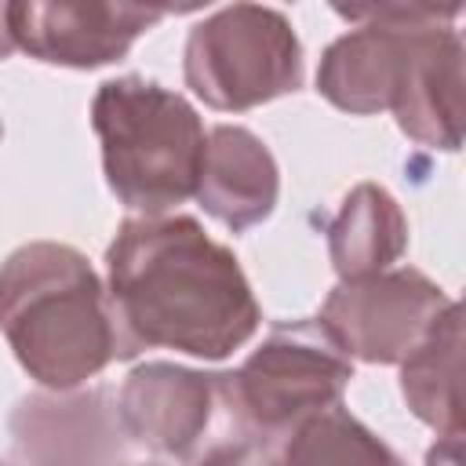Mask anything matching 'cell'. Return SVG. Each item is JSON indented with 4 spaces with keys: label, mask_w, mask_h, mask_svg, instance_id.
Wrapping results in <instances>:
<instances>
[{
    "label": "cell",
    "mask_w": 466,
    "mask_h": 466,
    "mask_svg": "<svg viewBox=\"0 0 466 466\" xmlns=\"http://www.w3.org/2000/svg\"><path fill=\"white\" fill-rule=\"evenodd\" d=\"M0 331L25 375L55 393L138 353L87 255L58 240L22 244L0 262Z\"/></svg>",
    "instance_id": "7a4b0ae2"
},
{
    "label": "cell",
    "mask_w": 466,
    "mask_h": 466,
    "mask_svg": "<svg viewBox=\"0 0 466 466\" xmlns=\"http://www.w3.org/2000/svg\"><path fill=\"white\" fill-rule=\"evenodd\" d=\"M91 127L102 142L106 182L127 211L157 218L197 193L208 131L178 91L138 73L102 80Z\"/></svg>",
    "instance_id": "3957f363"
},
{
    "label": "cell",
    "mask_w": 466,
    "mask_h": 466,
    "mask_svg": "<svg viewBox=\"0 0 466 466\" xmlns=\"http://www.w3.org/2000/svg\"><path fill=\"white\" fill-rule=\"evenodd\" d=\"M408 251V218L390 189L357 182L328 222V255L339 280H364L393 269Z\"/></svg>",
    "instance_id": "4fadbf2b"
},
{
    "label": "cell",
    "mask_w": 466,
    "mask_h": 466,
    "mask_svg": "<svg viewBox=\"0 0 466 466\" xmlns=\"http://www.w3.org/2000/svg\"><path fill=\"white\" fill-rule=\"evenodd\" d=\"M0 138H4V120H0Z\"/></svg>",
    "instance_id": "ffe728a7"
},
{
    "label": "cell",
    "mask_w": 466,
    "mask_h": 466,
    "mask_svg": "<svg viewBox=\"0 0 466 466\" xmlns=\"http://www.w3.org/2000/svg\"><path fill=\"white\" fill-rule=\"evenodd\" d=\"M335 15L357 22V29L335 36L317 66V91L342 113L375 116L386 113L397 98L411 36L430 22H451L459 7H426V4H368V7H335Z\"/></svg>",
    "instance_id": "8992f818"
},
{
    "label": "cell",
    "mask_w": 466,
    "mask_h": 466,
    "mask_svg": "<svg viewBox=\"0 0 466 466\" xmlns=\"http://www.w3.org/2000/svg\"><path fill=\"white\" fill-rule=\"evenodd\" d=\"M350 379L353 357L320 317L273 324L237 371H222L226 400L237 419L277 444L306 419L342 404Z\"/></svg>",
    "instance_id": "277c9868"
},
{
    "label": "cell",
    "mask_w": 466,
    "mask_h": 466,
    "mask_svg": "<svg viewBox=\"0 0 466 466\" xmlns=\"http://www.w3.org/2000/svg\"><path fill=\"white\" fill-rule=\"evenodd\" d=\"M186 87L211 109L244 113L302 87V44L284 11L229 4L189 29Z\"/></svg>",
    "instance_id": "5b68a950"
},
{
    "label": "cell",
    "mask_w": 466,
    "mask_h": 466,
    "mask_svg": "<svg viewBox=\"0 0 466 466\" xmlns=\"http://www.w3.org/2000/svg\"><path fill=\"white\" fill-rule=\"evenodd\" d=\"M390 113L397 127L426 149L455 153L462 146V36L451 22L415 29Z\"/></svg>",
    "instance_id": "8fae6325"
},
{
    "label": "cell",
    "mask_w": 466,
    "mask_h": 466,
    "mask_svg": "<svg viewBox=\"0 0 466 466\" xmlns=\"http://www.w3.org/2000/svg\"><path fill=\"white\" fill-rule=\"evenodd\" d=\"M116 411L127 441L175 462H193L204 444L226 426L229 400L222 371L146 360L124 379Z\"/></svg>",
    "instance_id": "ba28073f"
},
{
    "label": "cell",
    "mask_w": 466,
    "mask_h": 466,
    "mask_svg": "<svg viewBox=\"0 0 466 466\" xmlns=\"http://www.w3.org/2000/svg\"><path fill=\"white\" fill-rule=\"evenodd\" d=\"M15 459L22 466H120L127 433L106 386L29 393L11 411Z\"/></svg>",
    "instance_id": "30bf717a"
},
{
    "label": "cell",
    "mask_w": 466,
    "mask_h": 466,
    "mask_svg": "<svg viewBox=\"0 0 466 466\" xmlns=\"http://www.w3.org/2000/svg\"><path fill=\"white\" fill-rule=\"evenodd\" d=\"M193 466H280V444L251 433L229 408L226 426L204 444Z\"/></svg>",
    "instance_id": "2e32d148"
},
{
    "label": "cell",
    "mask_w": 466,
    "mask_h": 466,
    "mask_svg": "<svg viewBox=\"0 0 466 466\" xmlns=\"http://www.w3.org/2000/svg\"><path fill=\"white\" fill-rule=\"evenodd\" d=\"M280 466H404V459L357 415L335 404L284 437Z\"/></svg>",
    "instance_id": "9a60e30c"
},
{
    "label": "cell",
    "mask_w": 466,
    "mask_h": 466,
    "mask_svg": "<svg viewBox=\"0 0 466 466\" xmlns=\"http://www.w3.org/2000/svg\"><path fill=\"white\" fill-rule=\"evenodd\" d=\"M0 466H4V462H0Z\"/></svg>",
    "instance_id": "44dd1931"
},
{
    "label": "cell",
    "mask_w": 466,
    "mask_h": 466,
    "mask_svg": "<svg viewBox=\"0 0 466 466\" xmlns=\"http://www.w3.org/2000/svg\"><path fill=\"white\" fill-rule=\"evenodd\" d=\"M106 280L138 353L167 346L200 360H222L262 324L237 255L208 237L193 215L124 218L106 248Z\"/></svg>",
    "instance_id": "6da1fadb"
},
{
    "label": "cell",
    "mask_w": 466,
    "mask_h": 466,
    "mask_svg": "<svg viewBox=\"0 0 466 466\" xmlns=\"http://www.w3.org/2000/svg\"><path fill=\"white\" fill-rule=\"evenodd\" d=\"M127 466H164V462H127Z\"/></svg>",
    "instance_id": "d6986e66"
},
{
    "label": "cell",
    "mask_w": 466,
    "mask_h": 466,
    "mask_svg": "<svg viewBox=\"0 0 466 466\" xmlns=\"http://www.w3.org/2000/svg\"><path fill=\"white\" fill-rule=\"evenodd\" d=\"M11 51H15V44H11V33H7V18H4V4H0V62H4Z\"/></svg>",
    "instance_id": "ac0fdd59"
},
{
    "label": "cell",
    "mask_w": 466,
    "mask_h": 466,
    "mask_svg": "<svg viewBox=\"0 0 466 466\" xmlns=\"http://www.w3.org/2000/svg\"><path fill=\"white\" fill-rule=\"evenodd\" d=\"M451 302L426 273L397 266L364 280H339L320 306V320L350 357L400 364Z\"/></svg>",
    "instance_id": "52a82bcc"
},
{
    "label": "cell",
    "mask_w": 466,
    "mask_h": 466,
    "mask_svg": "<svg viewBox=\"0 0 466 466\" xmlns=\"http://www.w3.org/2000/svg\"><path fill=\"white\" fill-rule=\"evenodd\" d=\"M193 197L229 233L266 222L280 197V171L269 146L240 124H215Z\"/></svg>",
    "instance_id": "7c38bea8"
},
{
    "label": "cell",
    "mask_w": 466,
    "mask_h": 466,
    "mask_svg": "<svg viewBox=\"0 0 466 466\" xmlns=\"http://www.w3.org/2000/svg\"><path fill=\"white\" fill-rule=\"evenodd\" d=\"M171 7H142V4H40V0H15L4 4L11 44L22 47L29 58L66 69H98L120 62L131 44L167 18Z\"/></svg>",
    "instance_id": "9c48e42d"
},
{
    "label": "cell",
    "mask_w": 466,
    "mask_h": 466,
    "mask_svg": "<svg viewBox=\"0 0 466 466\" xmlns=\"http://www.w3.org/2000/svg\"><path fill=\"white\" fill-rule=\"evenodd\" d=\"M459 364H462V309L451 302L430 335L400 360V393L419 422L441 437H462L459 408Z\"/></svg>",
    "instance_id": "5bb4252c"
},
{
    "label": "cell",
    "mask_w": 466,
    "mask_h": 466,
    "mask_svg": "<svg viewBox=\"0 0 466 466\" xmlns=\"http://www.w3.org/2000/svg\"><path fill=\"white\" fill-rule=\"evenodd\" d=\"M462 437H437V444L426 455V466H459Z\"/></svg>",
    "instance_id": "e0dca14e"
}]
</instances>
